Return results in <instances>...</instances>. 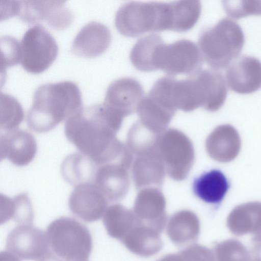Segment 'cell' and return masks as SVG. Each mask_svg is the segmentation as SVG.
I'll return each instance as SVG.
<instances>
[{"mask_svg":"<svg viewBox=\"0 0 261 261\" xmlns=\"http://www.w3.org/2000/svg\"><path fill=\"white\" fill-rule=\"evenodd\" d=\"M0 261H20L19 257L9 251H2L0 254Z\"/></svg>","mask_w":261,"mask_h":261,"instance_id":"cell-31","label":"cell"},{"mask_svg":"<svg viewBox=\"0 0 261 261\" xmlns=\"http://www.w3.org/2000/svg\"><path fill=\"white\" fill-rule=\"evenodd\" d=\"M203 60L200 49L194 42L181 39L168 44L164 42L160 47L156 67L170 76L191 75L201 69Z\"/></svg>","mask_w":261,"mask_h":261,"instance_id":"cell-8","label":"cell"},{"mask_svg":"<svg viewBox=\"0 0 261 261\" xmlns=\"http://www.w3.org/2000/svg\"><path fill=\"white\" fill-rule=\"evenodd\" d=\"M37 145L34 136L22 129L8 131L1 136L0 156L14 165L23 166L34 159Z\"/></svg>","mask_w":261,"mask_h":261,"instance_id":"cell-15","label":"cell"},{"mask_svg":"<svg viewBox=\"0 0 261 261\" xmlns=\"http://www.w3.org/2000/svg\"><path fill=\"white\" fill-rule=\"evenodd\" d=\"M195 73L203 88L205 95L203 108L211 112L218 111L224 104L227 93L223 75L214 69H200Z\"/></svg>","mask_w":261,"mask_h":261,"instance_id":"cell-21","label":"cell"},{"mask_svg":"<svg viewBox=\"0 0 261 261\" xmlns=\"http://www.w3.org/2000/svg\"><path fill=\"white\" fill-rule=\"evenodd\" d=\"M162 134L151 130L139 120L129 129L127 138V146L137 156L157 150L158 144Z\"/></svg>","mask_w":261,"mask_h":261,"instance_id":"cell-25","label":"cell"},{"mask_svg":"<svg viewBox=\"0 0 261 261\" xmlns=\"http://www.w3.org/2000/svg\"><path fill=\"white\" fill-rule=\"evenodd\" d=\"M22 67L29 72L39 73L56 59L58 47L56 40L42 25H35L25 32L20 41Z\"/></svg>","mask_w":261,"mask_h":261,"instance_id":"cell-7","label":"cell"},{"mask_svg":"<svg viewBox=\"0 0 261 261\" xmlns=\"http://www.w3.org/2000/svg\"><path fill=\"white\" fill-rule=\"evenodd\" d=\"M226 77L228 86L234 92L253 93L261 87V62L253 57L238 58L228 66Z\"/></svg>","mask_w":261,"mask_h":261,"instance_id":"cell-13","label":"cell"},{"mask_svg":"<svg viewBox=\"0 0 261 261\" xmlns=\"http://www.w3.org/2000/svg\"><path fill=\"white\" fill-rule=\"evenodd\" d=\"M0 127L7 131L15 129L24 118L22 108L13 96L0 92Z\"/></svg>","mask_w":261,"mask_h":261,"instance_id":"cell-27","label":"cell"},{"mask_svg":"<svg viewBox=\"0 0 261 261\" xmlns=\"http://www.w3.org/2000/svg\"><path fill=\"white\" fill-rule=\"evenodd\" d=\"M124 117L103 103L82 108L65 125L67 139L99 166L121 161L128 154L127 145L116 134Z\"/></svg>","mask_w":261,"mask_h":261,"instance_id":"cell-1","label":"cell"},{"mask_svg":"<svg viewBox=\"0 0 261 261\" xmlns=\"http://www.w3.org/2000/svg\"><path fill=\"white\" fill-rule=\"evenodd\" d=\"M65 1H16L15 15L24 22L45 21L55 29H63L73 20V14Z\"/></svg>","mask_w":261,"mask_h":261,"instance_id":"cell-9","label":"cell"},{"mask_svg":"<svg viewBox=\"0 0 261 261\" xmlns=\"http://www.w3.org/2000/svg\"><path fill=\"white\" fill-rule=\"evenodd\" d=\"M144 97L143 88L137 80L123 77L109 85L103 103L126 117L137 111Z\"/></svg>","mask_w":261,"mask_h":261,"instance_id":"cell-14","label":"cell"},{"mask_svg":"<svg viewBox=\"0 0 261 261\" xmlns=\"http://www.w3.org/2000/svg\"><path fill=\"white\" fill-rule=\"evenodd\" d=\"M176 111L175 108L148 94L139 103L136 112L140 118L139 120L143 124L162 134L166 130Z\"/></svg>","mask_w":261,"mask_h":261,"instance_id":"cell-19","label":"cell"},{"mask_svg":"<svg viewBox=\"0 0 261 261\" xmlns=\"http://www.w3.org/2000/svg\"><path fill=\"white\" fill-rule=\"evenodd\" d=\"M1 224L14 219L19 224H32L33 209L28 195L19 194L13 198L1 195Z\"/></svg>","mask_w":261,"mask_h":261,"instance_id":"cell-24","label":"cell"},{"mask_svg":"<svg viewBox=\"0 0 261 261\" xmlns=\"http://www.w3.org/2000/svg\"><path fill=\"white\" fill-rule=\"evenodd\" d=\"M157 150L172 178H186L195 158L193 144L187 136L178 130L168 129L161 135Z\"/></svg>","mask_w":261,"mask_h":261,"instance_id":"cell-6","label":"cell"},{"mask_svg":"<svg viewBox=\"0 0 261 261\" xmlns=\"http://www.w3.org/2000/svg\"><path fill=\"white\" fill-rule=\"evenodd\" d=\"M108 200L93 182L75 186L68 200L71 212L87 222L99 220L106 211Z\"/></svg>","mask_w":261,"mask_h":261,"instance_id":"cell-12","label":"cell"},{"mask_svg":"<svg viewBox=\"0 0 261 261\" xmlns=\"http://www.w3.org/2000/svg\"><path fill=\"white\" fill-rule=\"evenodd\" d=\"M133 161L124 160L98 166L93 183L109 202L122 199L129 187L128 170Z\"/></svg>","mask_w":261,"mask_h":261,"instance_id":"cell-11","label":"cell"},{"mask_svg":"<svg viewBox=\"0 0 261 261\" xmlns=\"http://www.w3.org/2000/svg\"><path fill=\"white\" fill-rule=\"evenodd\" d=\"M47 233L32 224H19L8 234L6 248L19 258L38 260L50 249Z\"/></svg>","mask_w":261,"mask_h":261,"instance_id":"cell-10","label":"cell"},{"mask_svg":"<svg viewBox=\"0 0 261 261\" xmlns=\"http://www.w3.org/2000/svg\"><path fill=\"white\" fill-rule=\"evenodd\" d=\"M244 43L241 28L229 18H222L214 25L204 29L198 38L203 59L214 69L228 66L239 55Z\"/></svg>","mask_w":261,"mask_h":261,"instance_id":"cell-3","label":"cell"},{"mask_svg":"<svg viewBox=\"0 0 261 261\" xmlns=\"http://www.w3.org/2000/svg\"><path fill=\"white\" fill-rule=\"evenodd\" d=\"M97 165L92 160L82 153L71 154L63 161L61 172L70 184L76 186L93 182Z\"/></svg>","mask_w":261,"mask_h":261,"instance_id":"cell-22","label":"cell"},{"mask_svg":"<svg viewBox=\"0 0 261 261\" xmlns=\"http://www.w3.org/2000/svg\"><path fill=\"white\" fill-rule=\"evenodd\" d=\"M136 157L132 169L136 187L138 189H142L153 186H161L166 169L158 150Z\"/></svg>","mask_w":261,"mask_h":261,"instance_id":"cell-18","label":"cell"},{"mask_svg":"<svg viewBox=\"0 0 261 261\" xmlns=\"http://www.w3.org/2000/svg\"><path fill=\"white\" fill-rule=\"evenodd\" d=\"M115 23L120 34L130 37L169 30V3L128 2L117 11Z\"/></svg>","mask_w":261,"mask_h":261,"instance_id":"cell-4","label":"cell"},{"mask_svg":"<svg viewBox=\"0 0 261 261\" xmlns=\"http://www.w3.org/2000/svg\"><path fill=\"white\" fill-rule=\"evenodd\" d=\"M1 72L8 66L17 64L20 62V42L16 38L8 36L1 38Z\"/></svg>","mask_w":261,"mask_h":261,"instance_id":"cell-28","label":"cell"},{"mask_svg":"<svg viewBox=\"0 0 261 261\" xmlns=\"http://www.w3.org/2000/svg\"><path fill=\"white\" fill-rule=\"evenodd\" d=\"M228 181L219 170L213 169L193 180L192 190L195 196L210 204L220 203L229 189Z\"/></svg>","mask_w":261,"mask_h":261,"instance_id":"cell-20","label":"cell"},{"mask_svg":"<svg viewBox=\"0 0 261 261\" xmlns=\"http://www.w3.org/2000/svg\"><path fill=\"white\" fill-rule=\"evenodd\" d=\"M172 28L174 32H186L198 21L201 14V5L199 1H180L171 2Z\"/></svg>","mask_w":261,"mask_h":261,"instance_id":"cell-26","label":"cell"},{"mask_svg":"<svg viewBox=\"0 0 261 261\" xmlns=\"http://www.w3.org/2000/svg\"><path fill=\"white\" fill-rule=\"evenodd\" d=\"M164 43L159 35L152 34L140 38L133 46L130 53L133 65L143 72L156 70V58L159 48Z\"/></svg>","mask_w":261,"mask_h":261,"instance_id":"cell-23","label":"cell"},{"mask_svg":"<svg viewBox=\"0 0 261 261\" xmlns=\"http://www.w3.org/2000/svg\"><path fill=\"white\" fill-rule=\"evenodd\" d=\"M37 261H64L53 251L50 250L41 258Z\"/></svg>","mask_w":261,"mask_h":261,"instance_id":"cell-30","label":"cell"},{"mask_svg":"<svg viewBox=\"0 0 261 261\" xmlns=\"http://www.w3.org/2000/svg\"><path fill=\"white\" fill-rule=\"evenodd\" d=\"M53 251L64 261H89L92 239L87 227L74 218L62 217L46 229Z\"/></svg>","mask_w":261,"mask_h":261,"instance_id":"cell-5","label":"cell"},{"mask_svg":"<svg viewBox=\"0 0 261 261\" xmlns=\"http://www.w3.org/2000/svg\"><path fill=\"white\" fill-rule=\"evenodd\" d=\"M241 139L234 127L229 124L217 126L206 141V150L214 160L227 163L234 160L241 149Z\"/></svg>","mask_w":261,"mask_h":261,"instance_id":"cell-17","label":"cell"},{"mask_svg":"<svg viewBox=\"0 0 261 261\" xmlns=\"http://www.w3.org/2000/svg\"><path fill=\"white\" fill-rule=\"evenodd\" d=\"M223 5L226 13L234 18L261 15V1H226L223 2Z\"/></svg>","mask_w":261,"mask_h":261,"instance_id":"cell-29","label":"cell"},{"mask_svg":"<svg viewBox=\"0 0 261 261\" xmlns=\"http://www.w3.org/2000/svg\"><path fill=\"white\" fill-rule=\"evenodd\" d=\"M111 40L110 30L105 25L95 21L85 24L75 37L71 50L75 55L92 58L103 53Z\"/></svg>","mask_w":261,"mask_h":261,"instance_id":"cell-16","label":"cell"},{"mask_svg":"<svg viewBox=\"0 0 261 261\" xmlns=\"http://www.w3.org/2000/svg\"><path fill=\"white\" fill-rule=\"evenodd\" d=\"M82 96L76 84L71 81L47 83L35 91L27 117L28 126L38 133L54 129L82 108Z\"/></svg>","mask_w":261,"mask_h":261,"instance_id":"cell-2","label":"cell"}]
</instances>
